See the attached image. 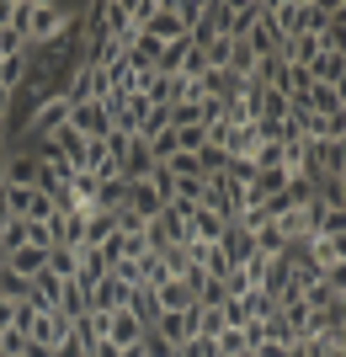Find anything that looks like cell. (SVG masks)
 I'll use <instances>...</instances> for the list:
<instances>
[{"mask_svg":"<svg viewBox=\"0 0 346 357\" xmlns=\"http://www.w3.org/2000/svg\"><path fill=\"white\" fill-rule=\"evenodd\" d=\"M22 54H27V38L16 27H0V59H22Z\"/></svg>","mask_w":346,"mask_h":357,"instance_id":"cell-24","label":"cell"},{"mask_svg":"<svg viewBox=\"0 0 346 357\" xmlns=\"http://www.w3.org/2000/svg\"><path fill=\"white\" fill-rule=\"evenodd\" d=\"M70 128H75L80 139H91V144H102V139L112 134V118H107L102 102H80V107H70Z\"/></svg>","mask_w":346,"mask_h":357,"instance_id":"cell-3","label":"cell"},{"mask_svg":"<svg viewBox=\"0 0 346 357\" xmlns=\"http://www.w3.org/2000/svg\"><path fill=\"white\" fill-rule=\"evenodd\" d=\"M171 6H176V16H181V27L192 32V27H197V16H203V0H171Z\"/></svg>","mask_w":346,"mask_h":357,"instance_id":"cell-25","label":"cell"},{"mask_svg":"<svg viewBox=\"0 0 346 357\" xmlns=\"http://www.w3.org/2000/svg\"><path fill=\"white\" fill-rule=\"evenodd\" d=\"M0 155H6V149H0Z\"/></svg>","mask_w":346,"mask_h":357,"instance_id":"cell-30","label":"cell"},{"mask_svg":"<svg viewBox=\"0 0 346 357\" xmlns=\"http://www.w3.org/2000/svg\"><path fill=\"white\" fill-rule=\"evenodd\" d=\"M48 272H54V278H64V283H75L80 251H75V245H48Z\"/></svg>","mask_w":346,"mask_h":357,"instance_id":"cell-19","label":"cell"},{"mask_svg":"<svg viewBox=\"0 0 346 357\" xmlns=\"http://www.w3.org/2000/svg\"><path fill=\"white\" fill-rule=\"evenodd\" d=\"M144 235H150V251H166V245H187V224L176 213H160L144 224Z\"/></svg>","mask_w":346,"mask_h":357,"instance_id":"cell-11","label":"cell"},{"mask_svg":"<svg viewBox=\"0 0 346 357\" xmlns=\"http://www.w3.org/2000/svg\"><path fill=\"white\" fill-rule=\"evenodd\" d=\"M181 80H192V86H197V80H203V75H208V59H203V48H197L192 43V38H187V59H181Z\"/></svg>","mask_w":346,"mask_h":357,"instance_id":"cell-22","label":"cell"},{"mask_svg":"<svg viewBox=\"0 0 346 357\" xmlns=\"http://www.w3.org/2000/svg\"><path fill=\"white\" fill-rule=\"evenodd\" d=\"M38 155H27V149H6L0 155V187H38Z\"/></svg>","mask_w":346,"mask_h":357,"instance_id":"cell-4","label":"cell"},{"mask_svg":"<svg viewBox=\"0 0 346 357\" xmlns=\"http://www.w3.org/2000/svg\"><path fill=\"white\" fill-rule=\"evenodd\" d=\"M128 294H134V288L123 283V278H112V272H107L102 283L91 288V310H102V314H118V310H128Z\"/></svg>","mask_w":346,"mask_h":357,"instance_id":"cell-10","label":"cell"},{"mask_svg":"<svg viewBox=\"0 0 346 357\" xmlns=\"http://www.w3.org/2000/svg\"><path fill=\"white\" fill-rule=\"evenodd\" d=\"M123 208L139 213V219L150 224V219H160V213H166V197L155 192L150 181H128V192H123Z\"/></svg>","mask_w":346,"mask_h":357,"instance_id":"cell-5","label":"cell"},{"mask_svg":"<svg viewBox=\"0 0 346 357\" xmlns=\"http://www.w3.org/2000/svg\"><path fill=\"white\" fill-rule=\"evenodd\" d=\"M139 32H144V38H155V43H176V38H187V27H181V16H176V6H171V0H160V6H155V16H150Z\"/></svg>","mask_w":346,"mask_h":357,"instance_id":"cell-7","label":"cell"},{"mask_svg":"<svg viewBox=\"0 0 346 357\" xmlns=\"http://www.w3.org/2000/svg\"><path fill=\"white\" fill-rule=\"evenodd\" d=\"M155 304H160V314H181V310H197V288L187 283V278H166V283L155 288Z\"/></svg>","mask_w":346,"mask_h":357,"instance_id":"cell-6","label":"cell"},{"mask_svg":"<svg viewBox=\"0 0 346 357\" xmlns=\"http://www.w3.org/2000/svg\"><path fill=\"white\" fill-rule=\"evenodd\" d=\"M219 251H224L229 267H245V261L256 256V245H251V229H245V224H229L224 235H219Z\"/></svg>","mask_w":346,"mask_h":357,"instance_id":"cell-13","label":"cell"},{"mask_svg":"<svg viewBox=\"0 0 346 357\" xmlns=\"http://www.w3.org/2000/svg\"><path fill=\"white\" fill-rule=\"evenodd\" d=\"M43 229H48V240H54V245H80L86 219H80V213H70V208H54V219H48Z\"/></svg>","mask_w":346,"mask_h":357,"instance_id":"cell-14","label":"cell"},{"mask_svg":"<svg viewBox=\"0 0 346 357\" xmlns=\"http://www.w3.org/2000/svg\"><path fill=\"white\" fill-rule=\"evenodd\" d=\"M0 272H6V245H0Z\"/></svg>","mask_w":346,"mask_h":357,"instance_id":"cell-29","label":"cell"},{"mask_svg":"<svg viewBox=\"0 0 346 357\" xmlns=\"http://www.w3.org/2000/svg\"><path fill=\"white\" fill-rule=\"evenodd\" d=\"M213 352L219 357H240V352H251V342H245V331L224 326V331H213Z\"/></svg>","mask_w":346,"mask_h":357,"instance_id":"cell-20","label":"cell"},{"mask_svg":"<svg viewBox=\"0 0 346 357\" xmlns=\"http://www.w3.org/2000/svg\"><path fill=\"white\" fill-rule=\"evenodd\" d=\"M315 197L325 208H346V176H320L315 181Z\"/></svg>","mask_w":346,"mask_h":357,"instance_id":"cell-21","label":"cell"},{"mask_svg":"<svg viewBox=\"0 0 346 357\" xmlns=\"http://www.w3.org/2000/svg\"><path fill=\"white\" fill-rule=\"evenodd\" d=\"M0 331H16V298H0Z\"/></svg>","mask_w":346,"mask_h":357,"instance_id":"cell-26","label":"cell"},{"mask_svg":"<svg viewBox=\"0 0 346 357\" xmlns=\"http://www.w3.org/2000/svg\"><path fill=\"white\" fill-rule=\"evenodd\" d=\"M70 336H75V326H70V320H64L59 310H38V314L27 320V342L48 347V352H54L59 342H70Z\"/></svg>","mask_w":346,"mask_h":357,"instance_id":"cell-2","label":"cell"},{"mask_svg":"<svg viewBox=\"0 0 346 357\" xmlns=\"http://www.w3.org/2000/svg\"><path fill=\"white\" fill-rule=\"evenodd\" d=\"M54 357H86V347H80L75 336H70V342H59V347H54Z\"/></svg>","mask_w":346,"mask_h":357,"instance_id":"cell-27","label":"cell"},{"mask_svg":"<svg viewBox=\"0 0 346 357\" xmlns=\"http://www.w3.org/2000/svg\"><path fill=\"white\" fill-rule=\"evenodd\" d=\"M245 310H251V320H272V314H277V298L251 288V294H245Z\"/></svg>","mask_w":346,"mask_h":357,"instance_id":"cell-23","label":"cell"},{"mask_svg":"<svg viewBox=\"0 0 346 357\" xmlns=\"http://www.w3.org/2000/svg\"><path fill=\"white\" fill-rule=\"evenodd\" d=\"M6 224H11V208H6V192H0V229H6Z\"/></svg>","mask_w":346,"mask_h":357,"instance_id":"cell-28","label":"cell"},{"mask_svg":"<svg viewBox=\"0 0 346 357\" xmlns=\"http://www.w3.org/2000/svg\"><path fill=\"white\" fill-rule=\"evenodd\" d=\"M150 331H155V336H160V342L171 347V352H176L181 342H192V336H197V314H192V310H181V314H160V320H155Z\"/></svg>","mask_w":346,"mask_h":357,"instance_id":"cell-8","label":"cell"},{"mask_svg":"<svg viewBox=\"0 0 346 357\" xmlns=\"http://www.w3.org/2000/svg\"><path fill=\"white\" fill-rule=\"evenodd\" d=\"M309 80L315 86H346V54H320L309 64Z\"/></svg>","mask_w":346,"mask_h":357,"instance_id":"cell-18","label":"cell"},{"mask_svg":"<svg viewBox=\"0 0 346 357\" xmlns=\"http://www.w3.org/2000/svg\"><path fill=\"white\" fill-rule=\"evenodd\" d=\"M54 310H59L64 320L75 326V320H86V314H91V294H86L80 283H59V298H54Z\"/></svg>","mask_w":346,"mask_h":357,"instance_id":"cell-15","label":"cell"},{"mask_svg":"<svg viewBox=\"0 0 346 357\" xmlns=\"http://www.w3.org/2000/svg\"><path fill=\"white\" fill-rule=\"evenodd\" d=\"M107 342H112V347H139V342H144V326H139L128 310H118L112 320H107Z\"/></svg>","mask_w":346,"mask_h":357,"instance_id":"cell-16","label":"cell"},{"mask_svg":"<svg viewBox=\"0 0 346 357\" xmlns=\"http://www.w3.org/2000/svg\"><path fill=\"white\" fill-rule=\"evenodd\" d=\"M304 107L315 118H346V86H315L304 96Z\"/></svg>","mask_w":346,"mask_h":357,"instance_id":"cell-12","label":"cell"},{"mask_svg":"<svg viewBox=\"0 0 346 357\" xmlns=\"http://www.w3.org/2000/svg\"><path fill=\"white\" fill-rule=\"evenodd\" d=\"M224 229H229V224L219 219V213H208V208H197L192 219H187V240H203V245H219Z\"/></svg>","mask_w":346,"mask_h":357,"instance_id":"cell-17","label":"cell"},{"mask_svg":"<svg viewBox=\"0 0 346 357\" xmlns=\"http://www.w3.org/2000/svg\"><path fill=\"white\" fill-rule=\"evenodd\" d=\"M75 27H80V6H64V0H32L22 38H27V48H54V43H64V38H75Z\"/></svg>","mask_w":346,"mask_h":357,"instance_id":"cell-1","label":"cell"},{"mask_svg":"<svg viewBox=\"0 0 346 357\" xmlns=\"http://www.w3.org/2000/svg\"><path fill=\"white\" fill-rule=\"evenodd\" d=\"M261 16H267V0H235L224 38H229V43H245V38H251V27H256Z\"/></svg>","mask_w":346,"mask_h":357,"instance_id":"cell-9","label":"cell"}]
</instances>
